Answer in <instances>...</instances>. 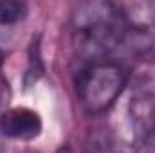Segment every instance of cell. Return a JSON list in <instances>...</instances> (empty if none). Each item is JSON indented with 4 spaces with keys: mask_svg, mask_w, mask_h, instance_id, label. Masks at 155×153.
Returning <instances> with one entry per match:
<instances>
[{
    "mask_svg": "<svg viewBox=\"0 0 155 153\" xmlns=\"http://www.w3.org/2000/svg\"><path fill=\"white\" fill-rule=\"evenodd\" d=\"M126 85V72L123 67L105 60L83 67L76 77V94L79 105L90 115L107 112L121 96Z\"/></svg>",
    "mask_w": 155,
    "mask_h": 153,
    "instance_id": "2",
    "label": "cell"
},
{
    "mask_svg": "<svg viewBox=\"0 0 155 153\" xmlns=\"http://www.w3.org/2000/svg\"><path fill=\"white\" fill-rule=\"evenodd\" d=\"M0 130L9 139L29 141V139H35L40 135L41 119H40L38 112H35L31 108L16 106V108L5 110L0 115Z\"/></svg>",
    "mask_w": 155,
    "mask_h": 153,
    "instance_id": "3",
    "label": "cell"
},
{
    "mask_svg": "<svg viewBox=\"0 0 155 153\" xmlns=\"http://www.w3.org/2000/svg\"><path fill=\"white\" fill-rule=\"evenodd\" d=\"M27 4L18 0H0V24L2 25H13L22 22L27 16Z\"/></svg>",
    "mask_w": 155,
    "mask_h": 153,
    "instance_id": "6",
    "label": "cell"
},
{
    "mask_svg": "<svg viewBox=\"0 0 155 153\" xmlns=\"http://www.w3.org/2000/svg\"><path fill=\"white\" fill-rule=\"evenodd\" d=\"M116 5L126 29L150 31L155 25V2H121Z\"/></svg>",
    "mask_w": 155,
    "mask_h": 153,
    "instance_id": "5",
    "label": "cell"
},
{
    "mask_svg": "<svg viewBox=\"0 0 155 153\" xmlns=\"http://www.w3.org/2000/svg\"><path fill=\"white\" fill-rule=\"evenodd\" d=\"M74 47L79 60L87 65L105 61L107 56L123 43L126 27L112 2H83L72 15Z\"/></svg>",
    "mask_w": 155,
    "mask_h": 153,
    "instance_id": "1",
    "label": "cell"
},
{
    "mask_svg": "<svg viewBox=\"0 0 155 153\" xmlns=\"http://www.w3.org/2000/svg\"><path fill=\"white\" fill-rule=\"evenodd\" d=\"M58 153H72V151H71L69 148H63V150H60V151H58Z\"/></svg>",
    "mask_w": 155,
    "mask_h": 153,
    "instance_id": "7",
    "label": "cell"
},
{
    "mask_svg": "<svg viewBox=\"0 0 155 153\" xmlns=\"http://www.w3.org/2000/svg\"><path fill=\"white\" fill-rule=\"evenodd\" d=\"M134 126L146 137H155V85L137 88L130 101Z\"/></svg>",
    "mask_w": 155,
    "mask_h": 153,
    "instance_id": "4",
    "label": "cell"
}]
</instances>
